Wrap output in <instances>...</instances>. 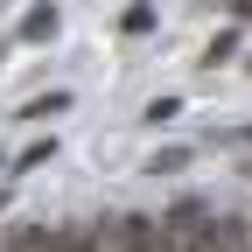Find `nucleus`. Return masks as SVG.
I'll use <instances>...</instances> for the list:
<instances>
[{
    "label": "nucleus",
    "mask_w": 252,
    "mask_h": 252,
    "mask_svg": "<svg viewBox=\"0 0 252 252\" xmlns=\"http://www.w3.org/2000/svg\"><path fill=\"white\" fill-rule=\"evenodd\" d=\"M210 252H252V224H245V217H217Z\"/></svg>",
    "instance_id": "nucleus-3"
},
{
    "label": "nucleus",
    "mask_w": 252,
    "mask_h": 252,
    "mask_svg": "<svg viewBox=\"0 0 252 252\" xmlns=\"http://www.w3.org/2000/svg\"><path fill=\"white\" fill-rule=\"evenodd\" d=\"M231 14H245V21H252V0H231Z\"/></svg>",
    "instance_id": "nucleus-11"
},
{
    "label": "nucleus",
    "mask_w": 252,
    "mask_h": 252,
    "mask_svg": "<svg viewBox=\"0 0 252 252\" xmlns=\"http://www.w3.org/2000/svg\"><path fill=\"white\" fill-rule=\"evenodd\" d=\"M182 161H189V154H182V147H161V154H154V161H147V168H154V175H175Z\"/></svg>",
    "instance_id": "nucleus-9"
},
{
    "label": "nucleus",
    "mask_w": 252,
    "mask_h": 252,
    "mask_svg": "<svg viewBox=\"0 0 252 252\" xmlns=\"http://www.w3.org/2000/svg\"><path fill=\"white\" fill-rule=\"evenodd\" d=\"M245 168H252V161H245Z\"/></svg>",
    "instance_id": "nucleus-14"
},
{
    "label": "nucleus",
    "mask_w": 252,
    "mask_h": 252,
    "mask_svg": "<svg viewBox=\"0 0 252 252\" xmlns=\"http://www.w3.org/2000/svg\"><path fill=\"white\" fill-rule=\"evenodd\" d=\"M210 231H217V217L196 196H182L175 210H161V252H210Z\"/></svg>",
    "instance_id": "nucleus-1"
},
{
    "label": "nucleus",
    "mask_w": 252,
    "mask_h": 252,
    "mask_svg": "<svg viewBox=\"0 0 252 252\" xmlns=\"http://www.w3.org/2000/svg\"><path fill=\"white\" fill-rule=\"evenodd\" d=\"M63 105H70V91H42V98H28L21 112H28V119H42V112H63Z\"/></svg>",
    "instance_id": "nucleus-6"
},
{
    "label": "nucleus",
    "mask_w": 252,
    "mask_h": 252,
    "mask_svg": "<svg viewBox=\"0 0 252 252\" xmlns=\"http://www.w3.org/2000/svg\"><path fill=\"white\" fill-rule=\"evenodd\" d=\"M231 49H238V35H217V42L203 49V70H217V63H231Z\"/></svg>",
    "instance_id": "nucleus-8"
},
{
    "label": "nucleus",
    "mask_w": 252,
    "mask_h": 252,
    "mask_svg": "<svg viewBox=\"0 0 252 252\" xmlns=\"http://www.w3.org/2000/svg\"><path fill=\"white\" fill-rule=\"evenodd\" d=\"M56 28H63V14H56L49 0H42V7H28V14H21V42H49Z\"/></svg>",
    "instance_id": "nucleus-4"
},
{
    "label": "nucleus",
    "mask_w": 252,
    "mask_h": 252,
    "mask_svg": "<svg viewBox=\"0 0 252 252\" xmlns=\"http://www.w3.org/2000/svg\"><path fill=\"white\" fill-rule=\"evenodd\" d=\"M105 238H112V252H161V217L126 210V217H112V224H105Z\"/></svg>",
    "instance_id": "nucleus-2"
},
{
    "label": "nucleus",
    "mask_w": 252,
    "mask_h": 252,
    "mask_svg": "<svg viewBox=\"0 0 252 252\" xmlns=\"http://www.w3.org/2000/svg\"><path fill=\"white\" fill-rule=\"evenodd\" d=\"M42 161H56V140H35V147L21 154V168H42Z\"/></svg>",
    "instance_id": "nucleus-10"
},
{
    "label": "nucleus",
    "mask_w": 252,
    "mask_h": 252,
    "mask_svg": "<svg viewBox=\"0 0 252 252\" xmlns=\"http://www.w3.org/2000/svg\"><path fill=\"white\" fill-rule=\"evenodd\" d=\"M63 252H105V231H63Z\"/></svg>",
    "instance_id": "nucleus-7"
},
{
    "label": "nucleus",
    "mask_w": 252,
    "mask_h": 252,
    "mask_svg": "<svg viewBox=\"0 0 252 252\" xmlns=\"http://www.w3.org/2000/svg\"><path fill=\"white\" fill-rule=\"evenodd\" d=\"M7 252H63V231H35V224H14Z\"/></svg>",
    "instance_id": "nucleus-5"
},
{
    "label": "nucleus",
    "mask_w": 252,
    "mask_h": 252,
    "mask_svg": "<svg viewBox=\"0 0 252 252\" xmlns=\"http://www.w3.org/2000/svg\"><path fill=\"white\" fill-rule=\"evenodd\" d=\"M245 70H252V56H245Z\"/></svg>",
    "instance_id": "nucleus-13"
},
{
    "label": "nucleus",
    "mask_w": 252,
    "mask_h": 252,
    "mask_svg": "<svg viewBox=\"0 0 252 252\" xmlns=\"http://www.w3.org/2000/svg\"><path fill=\"white\" fill-rule=\"evenodd\" d=\"M0 210H7V196H0Z\"/></svg>",
    "instance_id": "nucleus-12"
}]
</instances>
